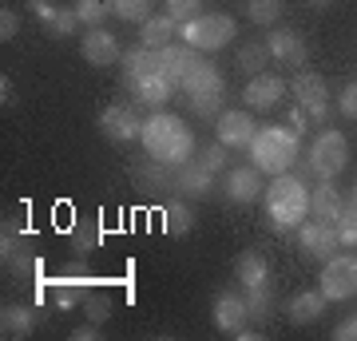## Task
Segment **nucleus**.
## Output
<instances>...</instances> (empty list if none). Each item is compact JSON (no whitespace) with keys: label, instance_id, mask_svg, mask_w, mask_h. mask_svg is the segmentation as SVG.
Instances as JSON below:
<instances>
[{"label":"nucleus","instance_id":"obj_1","mask_svg":"<svg viewBox=\"0 0 357 341\" xmlns=\"http://www.w3.org/2000/svg\"><path fill=\"white\" fill-rule=\"evenodd\" d=\"M139 143L147 147V155H155V159H163V163H171V167H183L187 159H195L191 127L171 112H151L147 115V119H143Z\"/></svg>","mask_w":357,"mask_h":341},{"label":"nucleus","instance_id":"obj_2","mask_svg":"<svg viewBox=\"0 0 357 341\" xmlns=\"http://www.w3.org/2000/svg\"><path fill=\"white\" fill-rule=\"evenodd\" d=\"M262 202H266L270 227L278 230V234H290L310 215V187L294 171H286V175H274V183L262 190Z\"/></svg>","mask_w":357,"mask_h":341},{"label":"nucleus","instance_id":"obj_3","mask_svg":"<svg viewBox=\"0 0 357 341\" xmlns=\"http://www.w3.org/2000/svg\"><path fill=\"white\" fill-rule=\"evenodd\" d=\"M250 151V163L266 175H286L298 159V135L290 127H258L255 143L246 147Z\"/></svg>","mask_w":357,"mask_h":341},{"label":"nucleus","instance_id":"obj_4","mask_svg":"<svg viewBox=\"0 0 357 341\" xmlns=\"http://www.w3.org/2000/svg\"><path fill=\"white\" fill-rule=\"evenodd\" d=\"M178 32H183V44H191V48L218 52L234 40L238 24H234L230 13H203V16H195V20H187V24H178Z\"/></svg>","mask_w":357,"mask_h":341},{"label":"nucleus","instance_id":"obj_5","mask_svg":"<svg viewBox=\"0 0 357 341\" xmlns=\"http://www.w3.org/2000/svg\"><path fill=\"white\" fill-rule=\"evenodd\" d=\"M306 159H310V167H314L318 179H337L345 171V163H349V143H345L342 131L321 127L318 135H314V143H310Z\"/></svg>","mask_w":357,"mask_h":341},{"label":"nucleus","instance_id":"obj_6","mask_svg":"<svg viewBox=\"0 0 357 341\" xmlns=\"http://www.w3.org/2000/svg\"><path fill=\"white\" fill-rule=\"evenodd\" d=\"M318 290L326 294V302H349L357 298V254H330L321 266Z\"/></svg>","mask_w":357,"mask_h":341},{"label":"nucleus","instance_id":"obj_7","mask_svg":"<svg viewBox=\"0 0 357 341\" xmlns=\"http://www.w3.org/2000/svg\"><path fill=\"white\" fill-rule=\"evenodd\" d=\"M294 103H302L310 112L314 127H330V88L318 72H294Z\"/></svg>","mask_w":357,"mask_h":341},{"label":"nucleus","instance_id":"obj_8","mask_svg":"<svg viewBox=\"0 0 357 341\" xmlns=\"http://www.w3.org/2000/svg\"><path fill=\"white\" fill-rule=\"evenodd\" d=\"M0 262L13 278H32L36 274V250L28 242L24 230H16L4 222V234H0Z\"/></svg>","mask_w":357,"mask_h":341},{"label":"nucleus","instance_id":"obj_9","mask_svg":"<svg viewBox=\"0 0 357 341\" xmlns=\"http://www.w3.org/2000/svg\"><path fill=\"white\" fill-rule=\"evenodd\" d=\"M100 131L112 143H135L143 135V119L135 112V103H112L100 112Z\"/></svg>","mask_w":357,"mask_h":341},{"label":"nucleus","instance_id":"obj_10","mask_svg":"<svg viewBox=\"0 0 357 341\" xmlns=\"http://www.w3.org/2000/svg\"><path fill=\"white\" fill-rule=\"evenodd\" d=\"M337 246H342V238H337V227L333 222H321V218H314V222H302L298 227V250L306 254V258H330V254H337Z\"/></svg>","mask_w":357,"mask_h":341},{"label":"nucleus","instance_id":"obj_11","mask_svg":"<svg viewBox=\"0 0 357 341\" xmlns=\"http://www.w3.org/2000/svg\"><path fill=\"white\" fill-rule=\"evenodd\" d=\"M258 135V123H255V115L250 112H222L215 119V139L218 143H227L230 151H238V147H250Z\"/></svg>","mask_w":357,"mask_h":341},{"label":"nucleus","instance_id":"obj_12","mask_svg":"<svg viewBox=\"0 0 357 341\" xmlns=\"http://www.w3.org/2000/svg\"><path fill=\"white\" fill-rule=\"evenodd\" d=\"M266 48H270V60L286 63V68H294V72L310 60L306 40L298 36L294 28H270V32H266Z\"/></svg>","mask_w":357,"mask_h":341},{"label":"nucleus","instance_id":"obj_13","mask_svg":"<svg viewBox=\"0 0 357 341\" xmlns=\"http://www.w3.org/2000/svg\"><path fill=\"white\" fill-rule=\"evenodd\" d=\"M131 179L139 183L143 195H167V190H175V167L163 163V159H155V155L135 159L131 163Z\"/></svg>","mask_w":357,"mask_h":341},{"label":"nucleus","instance_id":"obj_14","mask_svg":"<svg viewBox=\"0 0 357 341\" xmlns=\"http://www.w3.org/2000/svg\"><path fill=\"white\" fill-rule=\"evenodd\" d=\"M211 317H215V326L222 329V333H238V329L250 326V310H246V294L238 290H222L215 294V310H211Z\"/></svg>","mask_w":357,"mask_h":341},{"label":"nucleus","instance_id":"obj_15","mask_svg":"<svg viewBox=\"0 0 357 341\" xmlns=\"http://www.w3.org/2000/svg\"><path fill=\"white\" fill-rule=\"evenodd\" d=\"M79 56H84L91 68H107V63L123 60V48H119V40H115L112 32H103V24H100V28H88V32H84Z\"/></svg>","mask_w":357,"mask_h":341},{"label":"nucleus","instance_id":"obj_16","mask_svg":"<svg viewBox=\"0 0 357 341\" xmlns=\"http://www.w3.org/2000/svg\"><path fill=\"white\" fill-rule=\"evenodd\" d=\"M282 96H286V79L274 76V72H258V76L246 79V88H243V100L250 112H270Z\"/></svg>","mask_w":357,"mask_h":341},{"label":"nucleus","instance_id":"obj_17","mask_svg":"<svg viewBox=\"0 0 357 341\" xmlns=\"http://www.w3.org/2000/svg\"><path fill=\"white\" fill-rule=\"evenodd\" d=\"M222 195L230 202H255L262 199V171L255 163L250 167H230L227 175H222Z\"/></svg>","mask_w":357,"mask_h":341},{"label":"nucleus","instance_id":"obj_18","mask_svg":"<svg viewBox=\"0 0 357 341\" xmlns=\"http://www.w3.org/2000/svg\"><path fill=\"white\" fill-rule=\"evenodd\" d=\"M178 88H183L187 100H199V96H227V79H222V72H218L215 63L199 60L191 72H187V79H183Z\"/></svg>","mask_w":357,"mask_h":341},{"label":"nucleus","instance_id":"obj_19","mask_svg":"<svg viewBox=\"0 0 357 341\" xmlns=\"http://www.w3.org/2000/svg\"><path fill=\"white\" fill-rule=\"evenodd\" d=\"M175 190L183 195V199H206L211 190H215V175L206 171L199 159H187L183 167H175Z\"/></svg>","mask_w":357,"mask_h":341},{"label":"nucleus","instance_id":"obj_20","mask_svg":"<svg viewBox=\"0 0 357 341\" xmlns=\"http://www.w3.org/2000/svg\"><path fill=\"white\" fill-rule=\"evenodd\" d=\"M195 63H199V48H191V44H167V48H159V72L171 84H183Z\"/></svg>","mask_w":357,"mask_h":341},{"label":"nucleus","instance_id":"obj_21","mask_svg":"<svg viewBox=\"0 0 357 341\" xmlns=\"http://www.w3.org/2000/svg\"><path fill=\"white\" fill-rule=\"evenodd\" d=\"M123 84L128 88H135L139 79H147V76H159V48H128L123 52Z\"/></svg>","mask_w":357,"mask_h":341},{"label":"nucleus","instance_id":"obj_22","mask_svg":"<svg viewBox=\"0 0 357 341\" xmlns=\"http://www.w3.org/2000/svg\"><path fill=\"white\" fill-rule=\"evenodd\" d=\"M175 88H178V84H171V79L159 72V76L139 79V84H135V88H128V91L135 96V107H151V112H163L167 100L175 96Z\"/></svg>","mask_w":357,"mask_h":341},{"label":"nucleus","instance_id":"obj_23","mask_svg":"<svg viewBox=\"0 0 357 341\" xmlns=\"http://www.w3.org/2000/svg\"><path fill=\"white\" fill-rule=\"evenodd\" d=\"M342 195L333 187V179H318V187H310V215L321 218V222H337L342 215Z\"/></svg>","mask_w":357,"mask_h":341},{"label":"nucleus","instance_id":"obj_24","mask_svg":"<svg viewBox=\"0 0 357 341\" xmlns=\"http://www.w3.org/2000/svg\"><path fill=\"white\" fill-rule=\"evenodd\" d=\"M321 314H326V294L321 290H302L286 302V317H290L294 326H310V321H318Z\"/></svg>","mask_w":357,"mask_h":341},{"label":"nucleus","instance_id":"obj_25","mask_svg":"<svg viewBox=\"0 0 357 341\" xmlns=\"http://www.w3.org/2000/svg\"><path fill=\"white\" fill-rule=\"evenodd\" d=\"M163 230L171 238H183V234H191L195 230V211H191V199H167L163 202Z\"/></svg>","mask_w":357,"mask_h":341},{"label":"nucleus","instance_id":"obj_26","mask_svg":"<svg viewBox=\"0 0 357 341\" xmlns=\"http://www.w3.org/2000/svg\"><path fill=\"white\" fill-rule=\"evenodd\" d=\"M88 294H91V282L84 278V274H68V278H56L52 282V302L60 305V310H76V305L88 302Z\"/></svg>","mask_w":357,"mask_h":341},{"label":"nucleus","instance_id":"obj_27","mask_svg":"<svg viewBox=\"0 0 357 341\" xmlns=\"http://www.w3.org/2000/svg\"><path fill=\"white\" fill-rule=\"evenodd\" d=\"M36 326L40 317L32 305H4V314H0V333L4 338H28Z\"/></svg>","mask_w":357,"mask_h":341},{"label":"nucleus","instance_id":"obj_28","mask_svg":"<svg viewBox=\"0 0 357 341\" xmlns=\"http://www.w3.org/2000/svg\"><path fill=\"white\" fill-rule=\"evenodd\" d=\"M234 278L243 282V286H262L270 282V262L262 250H243L238 254V262H234Z\"/></svg>","mask_w":357,"mask_h":341},{"label":"nucleus","instance_id":"obj_29","mask_svg":"<svg viewBox=\"0 0 357 341\" xmlns=\"http://www.w3.org/2000/svg\"><path fill=\"white\" fill-rule=\"evenodd\" d=\"M175 32H178V24H175L167 13H159V16L151 13V16L139 24V44H143V48H167Z\"/></svg>","mask_w":357,"mask_h":341},{"label":"nucleus","instance_id":"obj_30","mask_svg":"<svg viewBox=\"0 0 357 341\" xmlns=\"http://www.w3.org/2000/svg\"><path fill=\"white\" fill-rule=\"evenodd\" d=\"M234 63H238V72H246V76H258V72L270 63L266 40H246L243 48H238V56H234Z\"/></svg>","mask_w":357,"mask_h":341},{"label":"nucleus","instance_id":"obj_31","mask_svg":"<svg viewBox=\"0 0 357 341\" xmlns=\"http://www.w3.org/2000/svg\"><path fill=\"white\" fill-rule=\"evenodd\" d=\"M246 310H250V321H266L274 314V290H270V282L262 286H246Z\"/></svg>","mask_w":357,"mask_h":341},{"label":"nucleus","instance_id":"obj_32","mask_svg":"<svg viewBox=\"0 0 357 341\" xmlns=\"http://www.w3.org/2000/svg\"><path fill=\"white\" fill-rule=\"evenodd\" d=\"M246 16H250L255 28H278L282 0H246Z\"/></svg>","mask_w":357,"mask_h":341},{"label":"nucleus","instance_id":"obj_33","mask_svg":"<svg viewBox=\"0 0 357 341\" xmlns=\"http://www.w3.org/2000/svg\"><path fill=\"white\" fill-rule=\"evenodd\" d=\"M72 246L79 254H91L100 246V227H96V218H76L72 222Z\"/></svg>","mask_w":357,"mask_h":341},{"label":"nucleus","instance_id":"obj_34","mask_svg":"<svg viewBox=\"0 0 357 341\" xmlns=\"http://www.w3.org/2000/svg\"><path fill=\"white\" fill-rule=\"evenodd\" d=\"M151 8H155V0H112V16L128 20V24H143L151 16Z\"/></svg>","mask_w":357,"mask_h":341},{"label":"nucleus","instance_id":"obj_35","mask_svg":"<svg viewBox=\"0 0 357 341\" xmlns=\"http://www.w3.org/2000/svg\"><path fill=\"white\" fill-rule=\"evenodd\" d=\"M337 238H342V246H357V195L342 206V215H337Z\"/></svg>","mask_w":357,"mask_h":341},{"label":"nucleus","instance_id":"obj_36","mask_svg":"<svg viewBox=\"0 0 357 341\" xmlns=\"http://www.w3.org/2000/svg\"><path fill=\"white\" fill-rule=\"evenodd\" d=\"M107 13H112V0H76L79 24H88V28H100Z\"/></svg>","mask_w":357,"mask_h":341},{"label":"nucleus","instance_id":"obj_37","mask_svg":"<svg viewBox=\"0 0 357 341\" xmlns=\"http://www.w3.org/2000/svg\"><path fill=\"white\" fill-rule=\"evenodd\" d=\"M44 28H48V36H56V40L72 36V32L79 28V16H76V8H56V13H52V20H48Z\"/></svg>","mask_w":357,"mask_h":341},{"label":"nucleus","instance_id":"obj_38","mask_svg":"<svg viewBox=\"0 0 357 341\" xmlns=\"http://www.w3.org/2000/svg\"><path fill=\"white\" fill-rule=\"evenodd\" d=\"M195 159H199V163H203L206 171H211V175H218V171H227V163H230V147L215 139L211 147H203V151L195 155Z\"/></svg>","mask_w":357,"mask_h":341},{"label":"nucleus","instance_id":"obj_39","mask_svg":"<svg viewBox=\"0 0 357 341\" xmlns=\"http://www.w3.org/2000/svg\"><path fill=\"white\" fill-rule=\"evenodd\" d=\"M175 24H187V20H195V16H203V0H167L163 8Z\"/></svg>","mask_w":357,"mask_h":341},{"label":"nucleus","instance_id":"obj_40","mask_svg":"<svg viewBox=\"0 0 357 341\" xmlns=\"http://www.w3.org/2000/svg\"><path fill=\"white\" fill-rule=\"evenodd\" d=\"M191 112L199 119H218L227 112V96H199V100H191Z\"/></svg>","mask_w":357,"mask_h":341},{"label":"nucleus","instance_id":"obj_41","mask_svg":"<svg viewBox=\"0 0 357 341\" xmlns=\"http://www.w3.org/2000/svg\"><path fill=\"white\" fill-rule=\"evenodd\" d=\"M84 314H88V321L103 326V321L112 317V298H107V294H88V302H84Z\"/></svg>","mask_w":357,"mask_h":341},{"label":"nucleus","instance_id":"obj_42","mask_svg":"<svg viewBox=\"0 0 357 341\" xmlns=\"http://www.w3.org/2000/svg\"><path fill=\"white\" fill-rule=\"evenodd\" d=\"M337 112H342L345 119H357V84H349V88L337 96Z\"/></svg>","mask_w":357,"mask_h":341},{"label":"nucleus","instance_id":"obj_43","mask_svg":"<svg viewBox=\"0 0 357 341\" xmlns=\"http://www.w3.org/2000/svg\"><path fill=\"white\" fill-rule=\"evenodd\" d=\"M16 32H20V16H16L13 8H4V13H0V40L8 44V40H13Z\"/></svg>","mask_w":357,"mask_h":341},{"label":"nucleus","instance_id":"obj_44","mask_svg":"<svg viewBox=\"0 0 357 341\" xmlns=\"http://www.w3.org/2000/svg\"><path fill=\"white\" fill-rule=\"evenodd\" d=\"M306 123H310V112L302 107V103H294V107H290V131L298 135V139H302V131H306Z\"/></svg>","mask_w":357,"mask_h":341},{"label":"nucleus","instance_id":"obj_45","mask_svg":"<svg viewBox=\"0 0 357 341\" xmlns=\"http://www.w3.org/2000/svg\"><path fill=\"white\" fill-rule=\"evenodd\" d=\"M333 341H357V314H349L342 326L333 329Z\"/></svg>","mask_w":357,"mask_h":341},{"label":"nucleus","instance_id":"obj_46","mask_svg":"<svg viewBox=\"0 0 357 341\" xmlns=\"http://www.w3.org/2000/svg\"><path fill=\"white\" fill-rule=\"evenodd\" d=\"M72 341H100V326H96V321L76 326V329H72Z\"/></svg>","mask_w":357,"mask_h":341},{"label":"nucleus","instance_id":"obj_47","mask_svg":"<svg viewBox=\"0 0 357 341\" xmlns=\"http://www.w3.org/2000/svg\"><path fill=\"white\" fill-rule=\"evenodd\" d=\"M28 8H32V16H36V20H44V24H48L52 13H56V8H52L48 0H28Z\"/></svg>","mask_w":357,"mask_h":341},{"label":"nucleus","instance_id":"obj_48","mask_svg":"<svg viewBox=\"0 0 357 341\" xmlns=\"http://www.w3.org/2000/svg\"><path fill=\"white\" fill-rule=\"evenodd\" d=\"M0 103H4V107H13V103H16V88H13V79H8V76L0 79Z\"/></svg>","mask_w":357,"mask_h":341},{"label":"nucleus","instance_id":"obj_49","mask_svg":"<svg viewBox=\"0 0 357 341\" xmlns=\"http://www.w3.org/2000/svg\"><path fill=\"white\" fill-rule=\"evenodd\" d=\"M310 4H314V8H326V4H330V0H310Z\"/></svg>","mask_w":357,"mask_h":341},{"label":"nucleus","instance_id":"obj_50","mask_svg":"<svg viewBox=\"0 0 357 341\" xmlns=\"http://www.w3.org/2000/svg\"><path fill=\"white\" fill-rule=\"evenodd\" d=\"M354 195H357V187H354Z\"/></svg>","mask_w":357,"mask_h":341}]
</instances>
